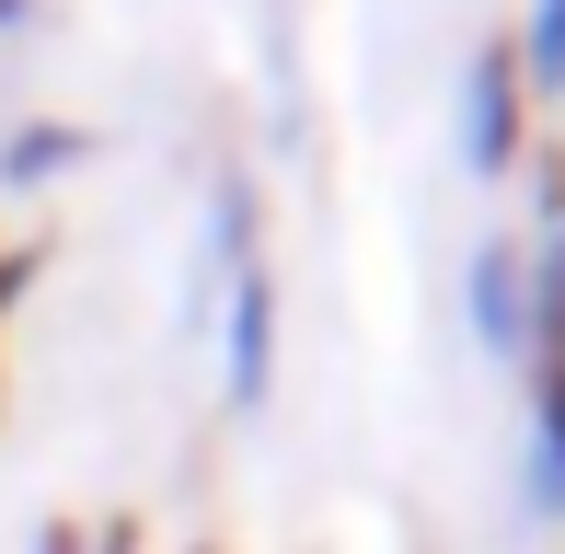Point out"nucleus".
<instances>
[{"instance_id": "nucleus-1", "label": "nucleus", "mask_w": 565, "mask_h": 554, "mask_svg": "<svg viewBox=\"0 0 565 554\" xmlns=\"http://www.w3.org/2000/svg\"><path fill=\"white\" fill-rule=\"evenodd\" d=\"M266 382H277V277L254 255H231L220 266V393L266 405Z\"/></svg>"}, {"instance_id": "nucleus-2", "label": "nucleus", "mask_w": 565, "mask_h": 554, "mask_svg": "<svg viewBox=\"0 0 565 554\" xmlns=\"http://www.w3.org/2000/svg\"><path fill=\"white\" fill-rule=\"evenodd\" d=\"M461 162L473 173L520 162V46H484L473 82H461Z\"/></svg>"}, {"instance_id": "nucleus-3", "label": "nucleus", "mask_w": 565, "mask_h": 554, "mask_svg": "<svg viewBox=\"0 0 565 554\" xmlns=\"http://www.w3.org/2000/svg\"><path fill=\"white\" fill-rule=\"evenodd\" d=\"M520 323H531V300H520V255H508V243H484V255H473V335L497 347V359H520Z\"/></svg>"}, {"instance_id": "nucleus-4", "label": "nucleus", "mask_w": 565, "mask_h": 554, "mask_svg": "<svg viewBox=\"0 0 565 554\" xmlns=\"http://www.w3.org/2000/svg\"><path fill=\"white\" fill-rule=\"evenodd\" d=\"M70 162H82V128H12L0 139V185H46Z\"/></svg>"}, {"instance_id": "nucleus-5", "label": "nucleus", "mask_w": 565, "mask_h": 554, "mask_svg": "<svg viewBox=\"0 0 565 554\" xmlns=\"http://www.w3.org/2000/svg\"><path fill=\"white\" fill-rule=\"evenodd\" d=\"M520 82L565 93V0H531V23H520Z\"/></svg>"}, {"instance_id": "nucleus-6", "label": "nucleus", "mask_w": 565, "mask_h": 554, "mask_svg": "<svg viewBox=\"0 0 565 554\" xmlns=\"http://www.w3.org/2000/svg\"><path fill=\"white\" fill-rule=\"evenodd\" d=\"M12 23H23V0H0V35H12Z\"/></svg>"}]
</instances>
